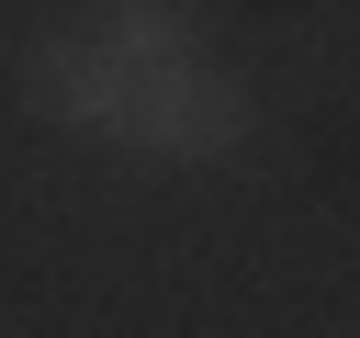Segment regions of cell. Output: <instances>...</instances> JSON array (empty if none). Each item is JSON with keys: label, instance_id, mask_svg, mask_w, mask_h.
I'll list each match as a JSON object with an SVG mask.
<instances>
[{"label": "cell", "instance_id": "6da1fadb", "mask_svg": "<svg viewBox=\"0 0 360 338\" xmlns=\"http://www.w3.org/2000/svg\"><path fill=\"white\" fill-rule=\"evenodd\" d=\"M112 90H124V45H45V56H34V101H45V113L112 124Z\"/></svg>", "mask_w": 360, "mask_h": 338}]
</instances>
